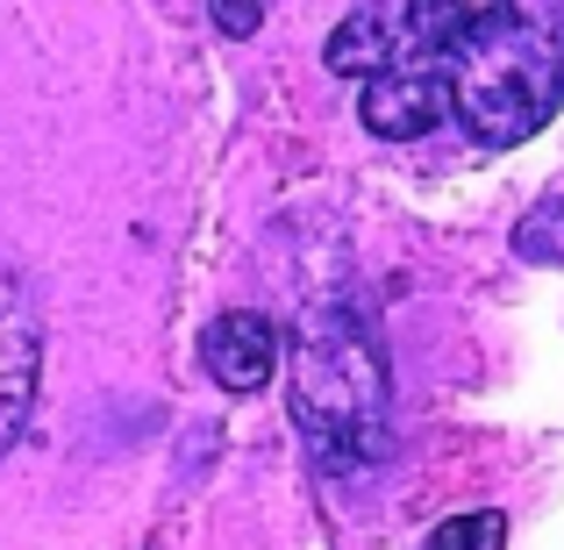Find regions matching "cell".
I'll return each mask as SVG.
<instances>
[{
  "instance_id": "obj_8",
  "label": "cell",
  "mask_w": 564,
  "mask_h": 550,
  "mask_svg": "<svg viewBox=\"0 0 564 550\" xmlns=\"http://www.w3.org/2000/svg\"><path fill=\"white\" fill-rule=\"evenodd\" d=\"M508 250L522 265H564V193H557V201H543V207H529V215L514 222Z\"/></svg>"
},
{
  "instance_id": "obj_9",
  "label": "cell",
  "mask_w": 564,
  "mask_h": 550,
  "mask_svg": "<svg viewBox=\"0 0 564 550\" xmlns=\"http://www.w3.org/2000/svg\"><path fill=\"white\" fill-rule=\"evenodd\" d=\"M422 550H508V515L500 508H465V515H451V522L429 529Z\"/></svg>"
},
{
  "instance_id": "obj_4",
  "label": "cell",
  "mask_w": 564,
  "mask_h": 550,
  "mask_svg": "<svg viewBox=\"0 0 564 550\" xmlns=\"http://www.w3.org/2000/svg\"><path fill=\"white\" fill-rule=\"evenodd\" d=\"M200 371L221 386V393L250 400L279 379V322L258 315V308H229L200 330Z\"/></svg>"
},
{
  "instance_id": "obj_2",
  "label": "cell",
  "mask_w": 564,
  "mask_h": 550,
  "mask_svg": "<svg viewBox=\"0 0 564 550\" xmlns=\"http://www.w3.org/2000/svg\"><path fill=\"white\" fill-rule=\"evenodd\" d=\"M429 65L451 86V122L479 151H514L564 108V36L522 8L479 22Z\"/></svg>"
},
{
  "instance_id": "obj_10",
  "label": "cell",
  "mask_w": 564,
  "mask_h": 550,
  "mask_svg": "<svg viewBox=\"0 0 564 550\" xmlns=\"http://www.w3.org/2000/svg\"><path fill=\"white\" fill-rule=\"evenodd\" d=\"M207 22H215V36L243 43L264 29V0H207Z\"/></svg>"
},
{
  "instance_id": "obj_6",
  "label": "cell",
  "mask_w": 564,
  "mask_h": 550,
  "mask_svg": "<svg viewBox=\"0 0 564 550\" xmlns=\"http://www.w3.org/2000/svg\"><path fill=\"white\" fill-rule=\"evenodd\" d=\"M322 65L336 72V79H379L386 65H400V29L393 14L379 8V0H365V8H350L344 22L329 29V43H322Z\"/></svg>"
},
{
  "instance_id": "obj_3",
  "label": "cell",
  "mask_w": 564,
  "mask_h": 550,
  "mask_svg": "<svg viewBox=\"0 0 564 550\" xmlns=\"http://www.w3.org/2000/svg\"><path fill=\"white\" fill-rule=\"evenodd\" d=\"M443 115H451V86H443V72L429 57H400L379 79H365V94H358V122L379 143H422Z\"/></svg>"
},
{
  "instance_id": "obj_7",
  "label": "cell",
  "mask_w": 564,
  "mask_h": 550,
  "mask_svg": "<svg viewBox=\"0 0 564 550\" xmlns=\"http://www.w3.org/2000/svg\"><path fill=\"white\" fill-rule=\"evenodd\" d=\"M522 8V0H408L400 14V57H443L451 43H465L479 22Z\"/></svg>"
},
{
  "instance_id": "obj_1",
  "label": "cell",
  "mask_w": 564,
  "mask_h": 550,
  "mask_svg": "<svg viewBox=\"0 0 564 550\" xmlns=\"http://www.w3.org/2000/svg\"><path fill=\"white\" fill-rule=\"evenodd\" d=\"M286 414L322 472H372L393 451V365L358 308H307L301 315Z\"/></svg>"
},
{
  "instance_id": "obj_5",
  "label": "cell",
  "mask_w": 564,
  "mask_h": 550,
  "mask_svg": "<svg viewBox=\"0 0 564 550\" xmlns=\"http://www.w3.org/2000/svg\"><path fill=\"white\" fill-rule=\"evenodd\" d=\"M36 386H43V322L0 279V457L22 443L29 414H36Z\"/></svg>"
}]
</instances>
